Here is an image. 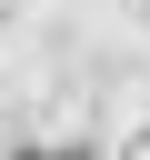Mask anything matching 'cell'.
Here are the masks:
<instances>
[{
    "instance_id": "6da1fadb",
    "label": "cell",
    "mask_w": 150,
    "mask_h": 160,
    "mask_svg": "<svg viewBox=\"0 0 150 160\" xmlns=\"http://www.w3.org/2000/svg\"><path fill=\"white\" fill-rule=\"evenodd\" d=\"M30 160H90V150H30Z\"/></svg>"
}]
</instances>
